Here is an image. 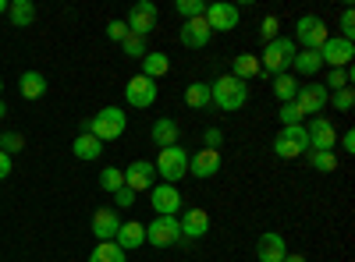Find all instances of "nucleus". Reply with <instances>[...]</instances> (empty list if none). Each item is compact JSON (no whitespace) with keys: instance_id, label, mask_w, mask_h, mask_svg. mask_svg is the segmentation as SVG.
Here are the masks:
<instances>
[{"instance_id":"1","label":"nucleus","mask_w":355,"mask_h":262,"mask_svg":"<svg viewBox=\"0 0 355 262\" xmlns=\"http://www.w3.org/2000/svg\"><path fill=\"white\" fill-rule=\"evenodd\" d=\"M210 100H214V106H220L227 113L242 110L249 103V82L234 78V75H220L217 82H210Z\"/></svg>"},{"instance_id":"2","label":"nucleus","mask_w":355,"mask_h":262,"mask_svg":"<svg viewBox=\"0 0 355 262\" xmlns=\"http://www.w3.org/2000/svg\"><path fill=\"white\" fill-rule=\"evenodd\" d=\"M295 53H299V46H295V39L288 36H277L274 43H266L263 46V61H259V71L266 78H274V75H284L295 61Z\"/></svg>"},{"instance_id":"3","label":"nucleus","mask_w":355,"mask_h":262,"mask_svg":"<svg viewBox=\"0 0 355 262\" xmlns=\"http://www.w3.org/2000/svg\"><path fill=\"white\" fill-rule=\"evenodd\" d=\"M125 128H128V113H125L121 106H107V110L96 113V118H89V121H85V131H89V135H96L100 142L121 138Z\"/></svg>"},{"instance_id":"4","label":"nucleus","mask_w":355,"mask_h":262,"mask_svg":"<svg viewBox=\"0 0 355 262\" xmlns=\"http://www.w3.org/2000/svg\"><path fill=\"white\" fill-rule=\"evenodd\" d=\"M153 167H157V178H164V185H178L182 178H189V149L185 145H167L153 160Z\"/></svg>"},{"instance_id":"5","label":"nucleus","mask_w":355,"mask_h":262,"mask_svg":"<svg viewBox=\"0 0 355 262\" xmlns=\"http://www.w3.org/2000/svg\"><path fill=\"white\" fill-rule=\"evenodd\" d=\"M274 153H277V160H295V156L309 153L306 124H288V128H281L277 138H274Z\"/></svg>"},{"instance_id":"6","label":"nucleus","mask_w":355,"mask_h":262,"mask_svg":"<svg viewBox=\"0 0 355 262\" xmlns=\"http://www.w3.org/2000/svg\"><path fill=\"white\" fill-rule=\"evenodd\" d=\"M295 39L302 43V50H320L323 43L331 39V28L323 25V18H316V15H302L299 21H295Z\"/></svg>"},{"instance_id":"7","label":"nucleus","mask_w":355,"mask_h":262,"mask_svg":"<svg viewBox=\"0 0 355 262\" xmlns=\"http://www.w3.org/2000/svg\"><path fill=\"white\" fill-rule=\"evenodd\" d=\"M146 241L153 248H171L182 241V227H178V216H157L153 223H146Z\"/></svg>"},{"instance_id":"8","label":"nucleus","mask_w":355,"mask_h":262,"mask_svg":"<svg viewBox=\"0 0 355 262\" xmlns=\"http://www.w3.org/2000/svg\"><path fill=\"white\" fill-rule=\"evenodd\" d=\"M157 18H160V11H157V4H150V0H139V4L128 11V18H125V25H128V32L132 36H150L153 28H157Z\"/></svg>"},{"instance_id":"9","label":"nucleus","mask_w":355,"mask_h":262,"mask_svg":"<svg viewBox=\"0 0 355 262\" xmlns=\"http://www.w3.org/2000/svg\"><path fill=\"white\" fill-rule=\"evenodd\" d=\"M206 25H210V32H231V28H239V18L242 11L234 4H224V0H217V4H206Z\"/></svg>"},{"instance_id":"10","label":"nucleus","mask_w":355,"mask_h":262,"mask_svg":"<svg viewBox=\"0 0 355 262\" xmlns=\"http://www.w3.org/2000/svg\"><path fill=\"white\" fill-rule=\"evenodd\" d=\"M352 57H355V43H348L341 36H331L327 43L320 46V61L327 64V68H348Z\"/></svg>"},{"instance_id":"11","label":"nucleus","mask_w":355,"mask_h":262,"mask_svg":"<svg viewBox=\"0 0 355 262\" xmlns=\"http://www.w3.org/2000/svg\"><path fill=\"white\" fill-rule=\"evenodd\" d=\"M125 100H128V106H139V110L153 106V103H157V85H153V78L135 75V78L125 85Z\"/></svg>"},{"instance_id":"12","label":"nucleus","mask_w":355,"mask_h":262,"mask_svg":"<svg viewBox=\"0 0 355 262\" xmlns=\"http://www.w3.org/2000/svg\"><path fill=\"white\" fill-rule=\"evenodd\" d=\"M306 135H309V149L313 153H334L338 135H334V124L327 118H313L309 128H306Z\"/></svg>"},{"instance_id":"13","label":"nucleus","mask_w":355,"mask_h":262,"mask_svg":"<svg viewBox=\"0 0 355 262\" xmlns=\"http://www.w3.org/2000/svg\"><path fill=\"white\" fill-rule=\"evenodd\" d=\"M295 103H299L302 113H316V118H320V110L331 103V93L323 89L320 82H306V85H299V96H295Z\"/></svg>"},{"instance_id":"14","label":"nucleus","mask_w":355,"mask_h":262,"mask_svg":"<svg viewBox=\"0 0 355 262\" xmlns=\"http://www.w3.org/2000/svg\"><path fill=\"white\" fill-rule=\"evenodd\" d=\"M189 174H192V178H199V181H210L214 174H220V153L202 145L199 153L189 156Z\"/></svg>"},{"instance_id":"15","label":"nucleus","mask_w":355,"mask_h":262,"mask_svg":"<svg viewBox=\"0 0 355 262\" xmlns=\"http://www.w3.org/2000/svg\"><path fill=\"white\" fill-rule=\"evenodd\" d=\"M157 185V167L150 160H135L128 170H125V188L132 191H150Z\"/></svg>"},{"instance_id":"16","label":"nucleus","mask_w":355,"mask_h":262,"mask_svg":"<svg viewBox=\"0 0 355 262\" xmlns=\"http://www.w3.org/2000/svg\"><path fill=\"white\" fill-rule=\"evenodd\" d=\"M150 195H153L150 202H153L157 216H174L178 209H182V191H178L174 185H153Z\"/></svg>"},{"instance_id":"17","label":"nucleus","mask_w":355,"mask_h":262,"mask_svg":"<svg viewBox=\"0 0 355 262\" xmlns=\"http://www.w3.org/2000/svg\"><path fill=\"white\" fill-rule=\"evenodd\" d=\"M178 227H182V238L199 241V238L210 234V213L199 209V206H192V209H185V216H182V220H178Z\"/></svg>"},{"instance_id":"18","label":"nucleus","mask_w":355,"mask_h":262,"mask_svg":"<svg viewBox=\"0 0 355 262\" xmlns=\"http://www.w3.org/2000/svg\"><path fill=\"white\" fill-rule=\"evenodd\" d=\"M210 25H206V18H192L182 25V32H178V39H182L185 50H202L206 43H210Z\"/></svg>"},{"instance_id":"19","label":"nucleus","mask_w":355,"mask_h":262,"mask_svg":"<svg viewBox=\"0 0 355 262\" xmlns=\"http://www.w3.org/2000/svg\"><path fill=\"white\" fill-rule=\"evenodd\" d=\"M288 248H284V238L277 234V230H266V234H259L256 241V259L259 262H284Z\"/></svg>"},{"instance_id":"20","label":"nucleus","mask_w":355,"mask_h":262,"mask_svg":"<svg viewBox=\"0 0 355 262\" xmlns=\"http://www.w3.org/2000/svg\"><path fill=\"white\" fill-rule=\"evenodd\" d=\"M121 223H125V220L117 216L114 209H107V206L96 209V213H93V234H96V241H114V238H117V227H121Z\"/></svg>"},{"instance_id":"21","label":"nucleus","mask_w":355,"mask_h":262,"mask_svg":"<svg viewBox=\"0 0 355 262\" xmlns=\"http://www.w3.org/2000/svg\"><path fill=\"white\" fill-rule=\"evenodd\" d=\"M142 241H146V223H139V220H128V223H121V227H117V238H114V245L121 248L125 255H128V252H135Z\"/></svg>"},{"instance_id":"22","label":"nucleus","mask_w":355,"mask_h":262,"mask_svg":"<svg viewBox=\"0 0 355 262\" xmlns=\"http://www.w3.org/2000/svg\"><path fill=\"white\" fill-rule=\"evenodd\" d=\"M150 138L160 145V149H167V145H178V138H182V128H178L174 118H160V121H153Z\"/></svg>"},{"instance_id":"23","label":"nucleus","mask_w":355,"mask_h":262,"mask_svg":"<svg viewBox=\"0 0 355 262\" xmlns=\"http://www.w3.org/2000/svg\"><path fill=\"white\" fill-rule=\"evenodd\" d=\"M71 153H75L78 160H100V156H103V142H100L96 135L82 131V135L71 142Z\"/></svg>"},{"instance_id":"24","label":"nucleus","mask_w":355,"mask_h":262,"mask_svg":"<svg viewBox=\"0 0 355 262\" xmlns=\"http://www.w3.org/2000/svg\"><path fill=\"white\" fill-rule=\"evenodd\" d=\"M291 68H295V75L313 78V75L323 68V61H320V50H299V53H295V61H291Z\"/></svg>"},{"instance_id":"25","label":"nucleus","mask_w":355,"mask_h":262,"mask_svg":"<svg viewBox=\"0 0 355 262\" xmlns=\"http://www.w3.org/2000/svg\"><path fill=\"white\" fill-rule=\"evenodd\" d=\"M18 93H21V100H40L46 93V78L40 71H25L18 82Z\"/></svg>"},{"instance_id":"26","label":"nucleus","mask_w":355,"mask_h":262,"mask_svg":"<svg viewBox=\"0 0 355 262\" xmlns=\"http://www.w3.org/2000/svg\"><path fill=\"white\" fill-rule=\"evenodd\" d=\"M185 103L192 110H210L214 100H210V82H192L189 89H185Z\"/></svg>"},{"instance_id":"27","label":"nucleus","mask_w":355,"mask_h":262,"mask_svg":"<svg viewBox=\"0 0 355 262\" xmlns=\"http://www.w3.org/2000/svg\"><path fill=\"white\" fill-rule=\"evenodd\" d=\"M274 96L281 100V103H295V96H299V78L295 75H274Z\"/></svg>"},{"instance_id":"28","label":"nucleus","mask_w":355,"mask_h":262,"mask_svg":"<svg viewBox=\"0 0 355 262\" xmlns=\"http://www.w3.org/2000/svg\"><path fill=\"white\" fill-rule=\"evenodd\" d=\"M167 71H171L167 53H146V57H142V75H146V78L157 82V78H164Z\"/></svg>"},{"instance_id":"29","label":"nucleus","mask_w":355,"mask_h":262,"mask_svg":"<svg viewBox=\"0 0 355 262\" xmlns=\"http://www.w3.org/2000/svg\"><path fill=\"white\" fill-rule=\"evenodd\" d=\"M15 28H25V25H33L36 21V8H33V0H11V8H8Z\"/></svg>"},{"instance_id":"30","label":"nucleus","mask_w":355,"mask_h":262,"mask_svg":"<svg viewBox=\"0 0 355 262\" xmlns=\"http://www.w3.org/2000/svg\"><path fill=\"white\" fill-rule=\"evenodd\" d=\"M128 255L117 248L114 241H100L96 248H93V255H89V262H125Z\"/></svg>"},{"instance_id":"31","label":"nucleus","mask_w":355,"mask_h":262,"mask_svg":"<svg viewBox=\"0 0 355 262\" xmlns=\"http://www.w3.org/2000/svg\"><path fill=\"white\" fill-rule=\"evenodd\" d=\"M234 78H242V82H249L252 75H259V61L252 53H242V57H234V71H231Z\"/></svg>"},{"instance_id":"32","label":"nucleus","mask_w":355,"mask_h":262,"mask_svg":"<svg viewBox=\"0 0 355 262\" xmlns=\"http://www.w3.org/2000/svg\"><path fill=\"white\" fill-rule=\"evenodd\" d=\"M100 188L103 191H117V188H125V170H117V167H103L100 170Z\"/></svg>"},{"instance_id":"33","label":"nucleus","mask_w":355,"mask_h":262,"mask_svg":"<svg viewBox=\"0 0 355 262\" xmlns=\"http://www.w3.org/2000/svg\"><path fill=\"white\" fill-rule=\"evenodd\" d=\"M348 85H352V68H331V75H327V82H323V89H348Z\"/></svg>"},{"instance_id":"34","label":"nucleus","mask_w":355,"mask_h":262,"mask_svg":"<svg viewBox=\"0 0 355 262\" xmlns=\"http://www.w3.org/2000/svg\"><path fill=\"white\" fill-rule=\"evenodd\" d=\"M174 11L182 15L185 21H192V18H202V15H206V4H202V0H178Z\"/></svg>"},{"instance_id":"35","label":"nucleus","mask_w":355,"mask_h":262,"mask_svg":"<svg viewBox=\"0 0 355 262\" xmlns=\"http://www.w3.org/2000/svg\"><path fill=\"white\" fill-rule=\"evenodd\" d=\"M309 163H313V170H320V174H334V170H338V156H334V153H313V149H309Z\"/></svg>"},{"instance_id":"36","label":"nucleus","mask_w":355,"mask_h":262,"mask_svg":"<svg viewBox=\"0 0 355 262\" xmlns=\"http://www.w3.org/2000/svg\"><path fill=\"white\" fill-rule=\"evenodd\" d=\"M121 53H125V57H139V61H142L150 50H146V39H142V36H132V32H128L125 43H121Z\"/></svg>"},{"instance_id":"37","label":"nucleus","mask_w":355,"mask_h":262,"mask_svg":"<svg viewBox=\"0 0 355 262\" xmlns=\"http://www.w3.org/2000/svg\"><path fill=\"white\" fill-rule=\"evenodd\" d=\"M0 149H4L8 156H15V153H21V149H25V138H21L18 131H8L4 138H0Z\"/></svg>"},{"instance_id":"38","label":"nucleus","mask_w":355,"mask_h":262,"mask_svg":"<svg viewBox=\"0 0 355 262\" xmlns=\"http://www.w3.org/2000/svg\"><path fill=\"white\" fill-rule=\"evenodd\" d=\"M302 118H306V113L299 110V103H284L281 106V124L288 128V124H302Z\"/></svg>"},{"instance_id":"39","label":"nucleus","mask_w":355,"mask_h":262,"mask_svg":"<svg viewBox=\"0 0 355 262\" xmlns=\"http://www.w3.org/2000/svg\"><path fill=\"white\" fill-rule=\"evenodd\" d=\"M331 100H334V110H341V113H348V110L355 106V93H352V85H348V89H338V93H334Z\"/></svg>"},{"instance_id":"40","label":"nucleus","mask_w":355,"mask_h":262,"mask_svg":"<svg viewBox=\"0 0 355 262\" xmlns=\"http://www.w3.org/2000/svg\"><path fill=\"white\" fill-rule=\"evenodd\" d=\"M341 39H348V43L355 39V11L352 8L341 11Z\"/></svg>"},{"instance_id":"41","label":"nucleus","mask_w":355,"mask_h":262,"mask_svg":"<svg viewBox=\"0 0 355 262\" xmlns=\"http://www.w3.org/2000/svg\"><path fill=\"white\" fill-rule=\"evenodd\" d=\"M277 28H281V21H277L274 15H270V18H263V28H259V36H263V46L277 39Z\"/></svg>"},{"instance_id":"42","label":"nucleus","mask_w":355,"mask_h":262,"mask_svg":"<svg viewBox=\"0 0 355 262\" xmlns=\"http://www.w3.org/2000/svg\"><path fill=\"white\" fill-rule=\"evenodd\" d=\"M202 142H206V149H217V153H220V142H224L220 128H206V131H202Z\"/></svg>"},{"instance_id":"43","label":"nucleus","mask_w":355,"mask_h":262,"mask_svg":"<svg viewBox=\"0 0 355 262\" xmlns=\"http://www.w3.org/2000/svg\"><path fill=\"white\" fill-rule=\"evenodd\" d=\"M107 36H110L114 43H125V36H128V25H125V21H110V25H107Z\"/></svg>"},{"instance_id":"44","label":"nucleus","mask_w":355,"mask_h":262,"mask_svg":"<svg viewBox=\"0 0 355 262\" xmlns=\"http://www.w3.org/2000/svg\"><path fill=\"white\" fill-rule=\"evenodd\" d=\"M114 202H117V206H132L135 191H132V188H117V191H114Z\"/></svg>"},{"instance_id":"45","label":"nucleus","mask_w":355,"mask_h":262,"mask_svg":"<svg viewBox=\"0 0 355 262\" xmlns=\"http://www.w3.org/2000/svg\"><path fill=\"white\" fill-rule=\"evenodd\" d=\"M4 178H11V156L0 149V181H4Z\"/></svg>"},{"instance_id":"46","label":"nucleus","mask_w":355,"mask_h":262,"mask_svg":"<svg viewBox=\"0 0 355 262\" xmlns=\"http://www.w3.org/2000/svg\"><path fill=\"white\" fill-rule=\"evenodd\" d=\"M341 149L345 153H355V131H345L341 135Z\"/></svg>"},{"instance_id":"47","label":"nucleus","mask_w":355,"mask_h":262,"mask_svg":"<svg viewBox=\"0 0 355 262\" xmlns=\"http://www.w3.org/2000/svg\"><path fill=\"white\" fill-rule=\"evenodd\" d=\"M284 262H306V255H284Z\"/></svg>"},{"instance_id":"48","label":"nucleus","mask_w":355,"mask_h":262,"mask_svg":"<svg viewBox=\"0 0 355 262\" xmlns=\"http://www.w3.org/2000/svg\"><path fill=\"white\" fill-rule=\"evenodd\" d=\"M8 8H11V0H0V15H8Z\"/></svg>"},{"instance_id":"49","label":"nucleus","mask_w":355,"mask_h":262,"mask_svg":"<svg viewBox=\"0 0 355 262\" xmlns=\"http://www.w3.org/2000/svg\"><path fill=\"white\" fill-rule=\"evenodd\" d=\"M0 118H8V103L4 100H0Z\"/></svg>"},{"instance_id":"50","label":"nucleus","mask_w":355,"mask_h":262,"mask_svg":"<svg viewBox=\"0 0 355 262\" xmlns=\"http://www.w3.org/2000/svg\"><path fill=\"white\" fill-rule=\"evenodd\" d=\"M0 93H4V82H0Z\"/></svg>"},{"instance_id":"51","label":"nucleus","mask_w":355,"mask_h":262,"mask_svg":"<svg viewBox=\"0 0 355 262\" xmlns=\"http://www.w3.org/2000/svg\"><path fill=\"white\" fill-rule=\"evenodd\" d=\"M0 138H4V131H0Z\"/></svg>"}]
</instances>
